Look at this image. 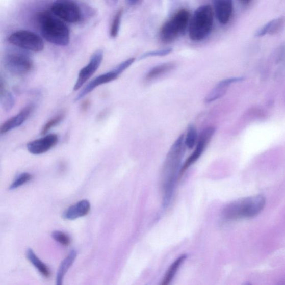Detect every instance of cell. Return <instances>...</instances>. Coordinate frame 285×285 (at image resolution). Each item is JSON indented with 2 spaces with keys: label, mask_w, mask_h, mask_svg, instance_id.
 <instances>
[{
  "label": "cell",
  "mask_w": 285,
  "mask_h": 285,
  "mask_svg": "<svg viewBox=\"0 0 285 285\" xmlns=\"http://www.w3.org/2000/svg\"><path fill=\"white\" fill-rule=\"evenodd\" d=\"M265 203L266 199L262 195L238 199L230 203L224 209L223 219L232 221L253 217L263 210Z\"/></svg>",
  "instance_id": "2"
},
{
  "label": "cell",
  "mask_w": 285,
  "mask_h": 285,
  "mask_svg": "<svg viewBox=\"0 0 285 285\" xmlns=\"http://www.w3.org/2000/svg\"><path fill=\"white\" fill-rule=\"evenodd\" d=\"M33 109L32 106H27L15 116L6 121L0 127L1 134H5L21 126L28 119Z\"/></svg>",
  "instance_id": "14"
},
{
  "label": "cell",
  "mask_w": 285,
  "mask_h": 285,
  "mask_svg": "<svg viewBox=\"0 0 285 285\" xmlns=\"http://www.w3.org/2000/svg\"><path fill=\"white\" fill-rule=\"evenodd\" d=\"M10 43L24 50L40 52L44 50V44L39 36L27 30H20L12 34Z\"/></svg>",
  "instance_id": "8"
},
{
  "label": "cell",
  "mask_w": 285,
  "mask_h": 285,
  "mask_svg": "<svg viewBox=\"0 0 285 285\" xmlns=\"http://www.w3.org/2000/svg\"><path fill=\"white\" fill-rule=\"evenodd\" d=\"M103 59V51L98 50L91 57L89 63L80 71L77 81L74 87V90L81 89L85 83L92 77L100 66Z\"/></svg>",
  "instance_id": "10"
},
{
  "label": "cell",
  "mask_w": 285,
  "mask_h": 285,
  "mask_svg": "<svg viewBox=\"0 0 285 285\" xmlns=\"http://www.w3.org/2000/svg\"><path fill=\"white\" fill-rule=\"evenodd\" d=\"M285 27V16H281L265 24L257 30L256 37H263L266 35H275L280 33Z\"/></svg>",
  "instance_id": "17"
},
{
  "label": "cell",
  "mask_w": 285,
  "mask_h": 285,
  "mask_svg": "<svg viewBox=\"0 0 285 285\" xmlns=\"http://www.w3.org/2000/svg\"><path fill=\"white\" fill-rule=\"evenodd\" d=\"M242 80H244L243 77H231L222 80L218 83L216 86L206 96L205 102L210 103L220 99L225 95L230 85Z\"/></svg>",
  "instance_id": "15"
},
{
  "label": "cell",
  "mask_w": 285,
  "mask_h": 285,
  "mask_svg": "<svg viewBox=\"0 0 285 285\" xmlns=\"http://www.w3.org/2000/svg\"><path fill=\"white\" fill-rule=\"evenodd\" d=\"M214 14L213 9L209 5L197 9L189 25V36L192 41H201L209 34L213 25Z\"/></svg>",
  "instance_id": "4"
},
{
  "label": "cell",
  "mask_w": 285,
  "mask_h": 285,
  "mask_svg": "<svg viewBox=\"0 0 285 285\" xmlns=\"http://www.w3.org/2000/svg\"><path fill=\"white\" fill-rule=\"evenodd\" d=\"M0 103L5 112H9L14 107V96L7 89L3 87L2 82L0 86Z\"/></svg>",
  "instance_id": "20"
},
{
  "label": "cell",
  "mask_w": 285,
  "mask_h": 285,
  "mask_svg": "<svg viewBox=\"0 0 285 285\" xmlns=\"http://www.w3.org/2000/svg\"><path fill=\"white\" fill-rule=\"evenodd\" d=\"M239 1L242 4L244 5H247L249 4L251 0H239Z\"/></svg>",
  "instance_id": "31"
},
{
  "label": "cell",
  "mask_w": 285,
  "mask_h": 285,
  "mask_svg": "<svg viewBox=\"0 0 285 285\" xmlns=\"http://www.w3.org/2000/svg\"><path fill=\"white\" fill-rule=\"evenodd\" d=\"M52 13L66 22L74 23L82 19V10L72 0H57L51 7Z\"/></svg>",
  "instance_id": "7"
},
{
  "label": "cell",
  "mask_w": 285,
  "mask_h": 285,
  "mask_svg": "<svg viewBox=\"0 0 285 285\" xmlns=\"http://www.w3.org/2000/svg\"><path fill=\"white\" fill-rule=\"evenodd\" d=\"M59 141L58 135L50 134L41 138L30 142L27 144V149L30 153L40 155L46 153L56 146Z\"/></svg>",
  "instance_id": "11"
},
{
  "label": "cell",
  "mask_w": 285,
  "mask_h": 285,
  "mask_svg": "<svg viewBox=\"0 0 285 285\" xmlns=\"http://www.w3.org/2000/svg\"><path fill=\"white\" fill-rule=\"evenodd\" d=\"M214 10L217 20L226 25L231 19L233 13L232 0H214Z\"/></svg>",
  "instance_id": "13"
},
{
  "label": "cell",
  "mask_w": 285,
  "mask_h": 285,
  "mask_svg": "<svg viewBox=\"0 0 285 285\" xmlns=\"http://www.w3.org/2000/svg\"><path fill=\"white\" fill-rule=\"evenodd\" d=\"M32 178V175L28 173H23L18 176L9 187L10 190H14L25 184Z\"/></svg>",
  "instance_id": "26"
},
{
  "label": "cell",
  "mask_w": 285,
  "mask_h": 285,
  "mask_svg": "<svg viewBox=\"0 0 285 285\" xmlns=\"http://www.w3.org/2000/svg\"><path fill=\"white\" fill-rule=\"evenodd\" d=\"M27 257L36 269L41 273L42 276L45 277H49L51 275L50 271L48 269L47 266L42 263L38 258L32 249H28L27 252Z\"/></svg>",
  "instance_id": "21"
},
{
  "label": "cell",
  "mask_w": 285,
  "mask_h": 285,
  "mask_svg": "<svg viewBox=\"0 0 285 285\" xmlns=\"http://www.w3.org/2000/svg\"><path fill=\"white\" fill-rule=\"evenodd\" d=\"M4 62L6 69L11 74L18 76L27 74L33 67L32 59L21 51H10L6 54Z\"/></svg>",
  "instance_id": "6"
},
{
  "label": "cell",
  "mask_w": 285,
  "mask_h": 285,
  "mask_svg": "<svg viewBox=\"0 0 285 285\" xmlns=\"http://www.w3.org/2000/svg\"><path fill=\"white\" fill-rule=\"evenodd\" d=\"M52 238L64 246H69L71 242L70 238L68 235L59 231H54L52 234Z\"/></svg>",
  "instance_id": "27"
},
{
  "label": "cell",
  "mask_w": 285,
  "mask_h": 285,
  "mask_svg": "<svg viewBox=\"0 0 285 285\" xmlns=\"http://www.w3.org/2000/svg\"><path fill=\"white\" fill-rule=\"evenodd\" d=\"M119 75L118 72L114 69L112 71L107 72V73L103 74L96 77L92 81H91L87 86L84 87L81 92L79 93L75 98V101H79L83 99L85 96L92 92L94 89L101 86V85L116 80Z\"/></svg>",
  "instance_id": "12"
},
{
  "label": "cell",
  "mask_w": 285,
  "mask_h": 285,
  "mask_svg": "<svg viewBox=\"0 0 285 285\" xmlns=\"http://www.w3.org/2000/svg\"><path fill=\"white\" fill-rule=\"evenodd\" d=\"M90 105V102L89 100H87L84 101L81 106V110L83 112H86L88 110Z\"/></svg>",
  "instance_id": "30"
},
{
  "label": "cell",
  "mask_w": 285,
  "mask_h": 285,
  "mask_svg": "<svg viewBox=\"0 0 285 285\" xmlns=\"http://www.w3.org/2000/svg\"><path fill=\"white\" fill-rule=\"evenodd\" d=\"M65 113L62 112L57 115V116L48 120V122L42 127L41 131V135L43 136L47 134L53 127L58 125L64 119Z\"/></svg>",
  "instance_id": "24"
},
{
  "label": "cell",
  "mask_w": 285,
  "mask_h": 285,
  "mask_svg": "<svg viewBox=\"0 0 285 285\" xmlns=\"http://www.w3.org/2000/svg\"><path fill=\"white\" fill-rule=\"evenodd\" d=\"M135 60L136 59L135 58H131L127 59L125 60L124 62L118 65L114 69L120 75L135 62Z\"/></svg>",
  "instance_id": "29"
},
{
  "label": "cell",
  "mask_w": 285,
  "mask_h": 285,
  "mask_svg": "<svg viewBox=\"0 0 285 285\" xmlns=\"http://www.w3.org/2000/svg\"><path fill=\"white\" fill-rule=\"evenodd\" d=\"M90 210V203L87 200H82L65 211L63 218L65 220H74L86 216Z\"/></svg>",
  "instance_id": "16"
},
{
  "label": "cell",
  "mask_w": 285,
  "mask_h": 285,
  "mask_svg": "<svg viewBox=\"0 0 285 285\" xmlns=\"http://www.w3.org/2000/svg\"><path fill=\"white\" fill-rule=\"evenodd\" d=\"M190 20V13L187 9H181L163 24L160 37L164 43H170L183 34Z\"/></svg>",
  "instance_id": "5"
},
{
  "label": "cell",
  "mask_w": 285,
  "mask_h": 285,
  "mask_svg": "<svg viewBox=\"0 0 285 285\" xmlns=\"http://www.w3.org/2000/svg\"><path fill=\"white\" fill-rule=\"evenodd\" d=\"M172 52V48H166L160 50H156L145 53L140 57V59H143L149 57H162L167 56Z\"/></svg>",
  "instance_id": "28"
},
{
  "label": "cell",
  "mask_w": 285,
  "mask_h": 285,
  "mask_svg": "<svg viewBox=\"0 0 285 285\" xmlns=\"http://www.w3.org/2000/svg\"><path fill=\"white\" fill-rule=\"evenodd\" d=\"M77 256V252L75 250L70 251L68 257H66L60 265L57 275V284L61 285L66 272L73 264Z\"/></svg>",
  "instance_id": "19"
},
{
  "label": "cell",
  "mask_w": 285,
  "mask_h": 285,
  "mask_svg": "<svg viewBox=\"0 0 285 285\" xmlns=\"http://www.w3.org/2000/svg\"><path fill=\"white\" fill-rule=\"evenodd\" d=\"M185 135H180L175 141L167 155L162 174L164 201L168 203L173 192L175 180L179 175L180 165L186 151Z\"/></svg>",
  "instance_id": "1"
},
{
  "label": "cell",
  "mask_w": 285,
  "mask_h": 285,
  "mask_svg": "<svg viewBox=\"0 0 285 285\" xmlns=\"http://www.w3.org/2000/svg\"><path fill=\"white\" fill-rule=\"evenodd\" d=\"M216 132L214 126H209L205 128L198 137L196 147L192 154L188 158L183 167H181L179 176L183 175L194 163H196L202 156L206 147L208 146Z\"/></svg>",
  "instance_id": "9"
},
{
  "label": "cell",
  "mask_w": 285,
  "mask_h": 285,
  "mask_svg": "<svg viewBox=\"0 0 285 285\" xmlns=\"http://www.w3.org/2000/svg\"><path fill=\"white\" fill-rule=\"evenodd\" d=\"M176 67V64L173 62L163 63L151 69L145 75V80L150 81L163 75L168 73Z\"/></svg>",
  "instance_id": "18"
},
{
  "label": "cell",
  "mask_w": 285,
  "mask_h": 285,
  "mask_svg": "<svg viewBox=\"0 0 285 285\" xmlns=\"http://www.w3.org/2000/svg\"><path fill=\"white\" fill-rule=\"evenodd\" d=\"M38 20L41 34L47 41L58 46L69 44V30L62 20L47 11L39 15Z\"/></svg>",
  "instance_id": "3"
},
{
  "label": "cell",
  "mask_w": 285,
  "mask_h": 285,
  "mask_svg": "<svg viewBox=\"0 0 285 285\" xmlns=\"http://www.w3.org/2000/svg\"><path fill=\"white\" fill-rule=\"evenodd\" d=\"M123 10L120 9L115 15L112 25L110 30V35L112 38H116L119 32L121 21H122Z\"/></svg>",
  "instance_id": "25"
},
{
  "label": "cell",
  "mask_w": 285,
  "mask_h": 285,
  "mask_svg": "<svg viewBox=\"0 0 285 285\" xmlns=\"http://www.w3.org/2000/svg\"><path fill=\"white\" fill-rule=\"evenodd\" d=\"M187 258L186 254H183L181 256H179L177 260H175L173 263L169 267L166 274L164 277L163 281L162 284L167 285L171 283V281L173 280L175 274L179 270L180 267L183 264L185 260Z\"/></svg>",
  "instance_id": "22"
},
{
  "label": "cell",
  "mask_w": 285,
  "mask_h": 285,
  "mask_svg": "<svg viewBox=\"0 0 285 285\" xmlns=\"http://www.w3.org/2000/svg\"><path fill=\"white\" fill-rule=\"evenodd\" d=\"M198 139V136L196 127L193 124L189 125L185 138L186 147L188 149H192L197 144Z\"/></svg>",
  "instance_id": "23"
}]
</instances>
